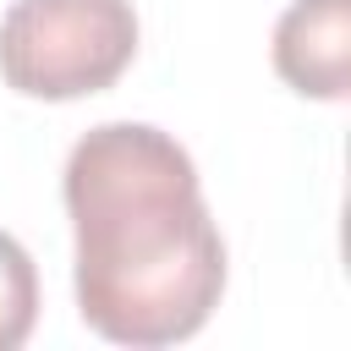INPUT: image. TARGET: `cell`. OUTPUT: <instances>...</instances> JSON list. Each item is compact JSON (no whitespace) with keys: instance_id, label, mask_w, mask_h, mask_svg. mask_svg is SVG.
Segmentation results:
<instances>
[{"instance_id":"cell-2","label":"cell","mask_w":351,"mask_h":351,"mask_svg":"<svg viewBox=\"0 0 351 351\" xmlns=\"http://www.w3.org/2000/svg\"><path fill=\"white\" fill-rule=\"evenodd\" d=\"M137 55L132 0H11L0 16V77L22 99L66 104L121 82Z\"/></svg>"},{"instance_id":"cell-1","label":"cell","mask_w":351,"mask_h":351,"mask_svg":"<svg viewBox=\"0 0 351 351\" xmlns=\"http://www.w3.org/2000/svg\"><path fill=\"white\" fill-rule=\"evenodd\" d=\"M77 313L115 346L192 340L225 291V241L192 154L148 121H104L66 154Z\"/></svg>"},{"instance_id":"cell-4","label":"cell","mask_w":351,"mask_h":351,"mask_svg":"<svg viewBox=\"0 0 351 351\" xmlns=\"http://www.w3.org/2000/svg\"><path fill=\"white\" fill-rule=\"evenodd\" d=\"M38 324V269L16 236L0 230V351H16Z\"/></svg>"},{"instance_id":"cell-3","label":"cell","mask_w":351,"mask_h":351,"mask_svg":"<svg viewBox=\"0 0 351 351\" xmlns=\"http://www.w3.org/2000/svg\"><path fill=\"white\" fill-rule=\"evenodd\" d=\"M274 71L302 99L340 104L351 82V0H291L274 22Z\"/></svg>"}]
</instances>
